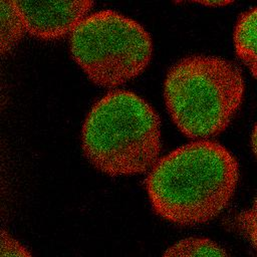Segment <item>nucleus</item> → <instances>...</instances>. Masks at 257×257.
<instances>
[{
    "instance_id": "2",
    "label": "nucleus",
    "mask_w": 257,
    "mask_h": 257,
    "mask_svg": "<svg viewBox=\"0 0 257 257\" xmlns=\"http://www.w3.org/2000/svg\"><path fill=\"white\" fill-rule=\"evenodd\" d=\"M81 149L86 160L103 174L116 177L149 172L162 151L160 116L136 92L112 89L87 112Z\"/></svg>"
},
{
    "instance_id": "11",
    "label": "nucleus",
    "mask_w": 257,
    "mask_h": 257,
    "mask_svg": "<svg viewBox=\"0 0 257 257\" xmlns=\"http://www.w3.org/2000/svg\"><path fill=\"white\" fill-rule=\"evenodd\" d=\"M251 148L254 156L257 159V122L255 123L251 134Z\"/></svg>"
},
{
    "instance_id": "4",
    "label": "nucleus",
    "mask_w": 257,
    "mask_h": 257,
    "mask_svg": "<svg viewBox=\"0 0 257 257\" xmlns=\"http://www.w3.org/2000/svg\"><path fill=\"white\" fill-rule=\"evenodd\" d=\"M72 59L93 83L116 87L140 75L153 56V40L137 20L104 9L85 16L69 35Z\"/></svg>"
},
{
    "instance_id": "7",
    "label": "nucleus",
    "mask_w": 257,
    "mask_h": 257,
    "mask_svg": "<svg viewBox=\"0 0 257 257\" xmlns=\"http://www.w3.org/2000/svg\"><path fill=\"white\" fill-rule=\"evenodd\" d=\"M0 10V51L2 55H5L18 45L27 30L14 1H1Z\"/></svg>"
},
{
    "instance_id": "5",
    "label": "nucleus",
    "mask_w": 257,
    "mask_h": 257,
    "mask_svg": "<svg viewBox=\"0 0 257 257\" xmlns=\"http://www.w3.org/2000/svg\"><path fill=\"white\" fill-rule=\"evenodd\" d=\"M26 30L42 40L60 39L70 35L77 24L89 14L90 1H14Z\"/></svg>"
},
{
    "instance_id": "9",
    "label": "nucleus",
    "mask_w": 257,
    "mask_h": 257,
    "mask_svg": "<svg viewBox=\"0 0 257 257\" xmlns=\"http://www.w3.org/2000/svg\"><path fill=\"white\" fill-rule=\"evenodd\" d=\"M235 226L257 255V197L246 210L236 217Z\"/></svg>"
},
{
    "instance_id": "10",
    "label": "nucleus",
    "mask_w": 257,
    "mask_h": 257,
    "mask_svg": "<svg viewBox=\"0 0 257 257\" xmlns=\"http://www.w3.org/2000/svg\"><path fill=\"white\" fill-rule=\"evenodd\" d=\"M1 257H32L29 250L9 232L1 231Z\"/></svg>"
},
{
    "instance_id": "1",
    "label": "nucleus",
    "mask_w": 257,
    "mask_h": 257,
    "mask_svg": "<svg viewBox=\"0 0 257 257\" xmlns=\"http://www.w3.org/2000/svg\"><path fill=\"white\" fill-rule=\"evenodd\" d=\"M239 181L235 156L222 144L197 140L161 157L146 178L155 213L181 226L207 223L229 205Z\"/></svg>"
},
{
    "instance_id": "12",
    "label": "nucleus",
    "mask_w": 257,
    "mask_h": 257,
    "mask_svg": "<svg viewBox=\"0 0 257 257\" xmlns=\"http://www.w3.org/2000/svg\"><path fill=\"white\" fill-rule=\"evenodd\" d=\"M199 4L209 6V7H221V6L230 4V2H227V1H205V2H199Z\"/></svg>"
},
{
    "instance_id": "3",
    "label": "nucleus",
    "mask_w": 257,
    "mask_h": 257,
    "mask_svg": "<svg viewBox=\"0 0 257 257\" xmlns=\"http://www.w3.org/2000/svg\"><path fill=\"white\" fill-rule=\"evenodd\" d=\"M244 91L240 68L216 55L182 57L169 68L164 80V99L173 122L196 141L217 136L229 125Z\"/></svg>"
},
{
    "instance_id": "8",
    "label": "nucleus",
    "mask_w": 257,
    "mask_h": 257,
    "mask_svg": "<svg viewBox=\"0 0 257 257\" xmlns=\"http://www.w3.org/2000/svg\"><path fill=\"white\" fill-rule=\"evenodd\" d=\"M162 257H230V255L209 238L188 237L167 248Z\"/></svg>"
},
{
    "instance_id": "6",
    "label": "nucleus",
    "mask_w": 257,
    "mask_h": 257,
    "mask_svg": "<svg viewBox=\"0 0 257 257\" xmlns=\"http://www.w3.org/2000/svg\"><path fill=\"white\" fill-rule=\"evenodd\" d=\"M233 43L237 56L257 79V6L238 17L233 32Z\"/></svg>"
}]
</instances>
